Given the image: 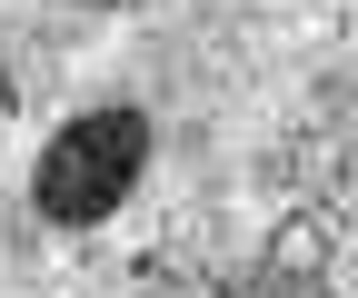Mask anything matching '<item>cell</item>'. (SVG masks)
<instances>
[{"label": "cell", "instance_id": "6da1fadb", "mask_svg": "<svg viewBox=\"0 0 358 298\" xmlns=\"http://www.w3.org/2000/svg\"><path fill=\"white\" fill-rule=\"evenodd\" d=\"M140 169H150V119L140 110H80L70 130L40 149V179H30L40 189V219H60V229L110 219Z\"/></svg>", "mask_w": 358, "mask_h": 298}]
</instances>
